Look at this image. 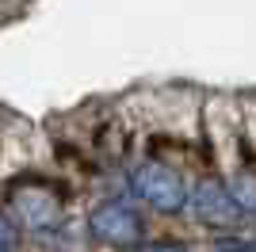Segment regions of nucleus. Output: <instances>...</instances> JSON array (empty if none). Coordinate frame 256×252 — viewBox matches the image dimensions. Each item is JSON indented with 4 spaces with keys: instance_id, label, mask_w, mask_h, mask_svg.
Wrapping results in <instances>:
<instances>
[{
    "instance_id": "39448f33",
    "label": "nucleus",
    "mask_w": 256,
    "mask_h": 252,
    "mask_svg": "<svg viewBox=\"0 0 256 252\" xmlns=\"http://www.w3.org/2000/svg\"><path fill=\"white\" fill-rule=\"evenodd\" d=\"M234 199L241 202V210H245V214H248V210L256 214V180H252V176H241V180H237Z\"/></svg>"
},
{
    "instance_id": "0eeeda50",
    "label": "nucleus",
    "mask_w": 256,
    "mask_h": 252,
    "mask_svg": "<svg viewBox=\"0 0 256 252\" xmlns=\"http://www.w3.org/2000/svg\"><path fill=\"white\" fill-rule=\"evenodd\" d=\"M214 252H256V241H248V237H218Z\"/></svg>"
},
{
    "instance_id": "f257e3e1",
    "label": "nucleus",
    "mask_w": 256,
    "mask_h": 252,
    "mask_svg": "<svg viewBox=\"0 0 256 252\" xmlns=\"http://www.w3.org/2000/svg\"><path fill=\"white\" fill-rule=\"evenodd\" d=\"M130 191L142 202H150L153 210H160V214H176L188 202V188H184L180 172L160 164V160H146L142 168H134L130 172Z\"/></svg>"
},
{
    "instance_id": "6e6552de",
    "label": "nucleus",
    "mask_w": 256,
    "mask_h": 252,
    "mask_svg": "<svg viewBox=\"0 0 256 252\" xmlns=\"http://www.w3.org/2000/svg\"><path fill=\"white\" fill-rule=\"evenodd\" d=\"M138 252H184L180 241H142Z\"/></svg>"
},
{
    "instance_id": "7ed1b4c3",
    "label": "nucleus",
    "mask_w": 256,
    "mask_h": 252,
    "mask_svg": "<svg viewBox=\"0 0 256 252\" xmlns=\"http://www.w3.org/2000/svg\"><path fill=\"white\" fill-rule=\"evenodd\" d=\"M88 226L111 248H138L142 244V218L126 199H107L88 214Z\"/></svg>"
},
{
    "instance_id": "20e7f679",
    "label": "nucleus",
    "mask_w": 256,
    "mask_h": 252,
    "mask_svg": "<svg viewBox=\"0 0 256 252\" xmlns=\"http://www.w3.org/2000/svg\"><path fill=\"white\" fill-rule=\"evenodd\" d=\"M192 210L195 218L206 222V226H234V222H241V202L234 199V191L226 188V184H218V180H203L199 188H195L192 195Z\"/></svg>"
},
{
    "instance_id": "423d86ee",
    "label": "nucleus",
    "mask_w": 256,
    "mask_h": 252,
    "mask_svg": "<svg viewBox=\"0 0 256 252\" xmlns=\"http://www.w3.org/2000/svg\"><path fill=\"white\" fill-rule=\"evenodd\" d=\"M16 248H20V226H16V218L0 214V252H16Z\"/></svg>"
},
{
    "instance_id": "f03ea898",
    "label": "nucleus",
    "mask_w": 256,
    "mask_h": 252,
    "mask_svg": "<svg viewBox=\"0 0 256 252\" xmlns=\"http://www.w3.org/2000/svg\"><path fill=\"white\" fill-rule=\"evenodd\" d=\"M8 206H12V218L23 222V226L34 230V233L58 230V226L65 222L62 195H58L54 188H42V184H23V188H16L12 199H8Z\"/></svg>"
}]
</instances>
